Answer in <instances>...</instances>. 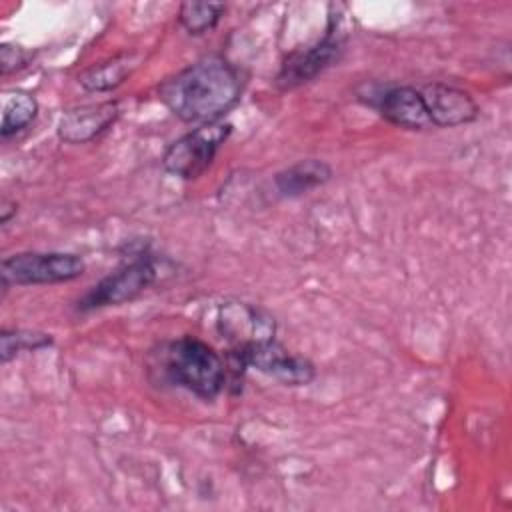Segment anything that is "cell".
<instances>
[{
  "instance_id": "7",
  "label": "cell",
  "mask_w": 512,
  "mask_h": 512,
  "mask_svg": "<svg viewBox=\"0 0 512 512\" xmlns=\"http://www.w3.org/2000/svg\"><path fill=\"white\" fill-rule=\"evenodd\" d=\"M342 50H344V42L334 34V30H328L322 40L306 48H296L284 58L274 78V86L282 92H288L308 84L326 68H330L334 62H338V58L342 56Z\"/></svg>"
},
{
  "instance_id": "1",
  "label": "cell",
  "mask_w": 512,
  "mask_h": 512,
  "mask_svg": "<svg viewBox=\"0 0 512 512\" xmlns=\"http://www.w3.org/2000/svg\"><path fill=\"white\" fill-rule=\"evenodd\" d=\"M244 90L240 70L224 56L210 54L182 68L158 86L162 104L186 124L218 122Z\"/></svg>"
},
{
  "instance_id": "13",
  "label": "cell",
  "mask_w": 512,
  "mask_h": 512,
  "mask_svg": "<svg viewBox=\"0 0 512 512\" xmlns=\"http://www.w3.org/2000/svg\"><path fill=\"white\" fill-rule=\"evenodd\" d=\"M138 58L134 54H118L100 64L90 66L78 76V82L88 92H108L120 86L136 68Z\"/></svg>"
},
{
  "instance_id": "11",
  "label": "cell",
  "mask_w": 512,
  "mask_h": 512,
  "mask_svg": "<svg viewBox=\"0 0 512 512\" xmlns=\"http://www.w3.org/2000/svg\"><path fill=\"white\" fill-rule=\"evenodd\" d=\"M218 330L226 340L232 342V346H238L274 338L276 326L274 318L256 306L244 302H226L220 308Z\"/></svg>"
},
{
  "instance_id": "3",
  "label": "cell",
  "mask_w": 512,
  "mask_h": 512,
  "mask_svg": "<svg viewBox=\"0 0 512 512\" xmlns=\"http://www.w3.org/2000/svg\"><path fill=\"white\" fill-rule=\"evenodd\" d=\"M224 362L226 378L228 374L234 378L232 384H238V378H242L246 368H256L284 386H306L316 378V368L308 358L292 354L274 338L232 346L226 352Z\"/></svg>"
},
{
  "instance_id": "16",
  "label": "cell",
  "mask_w": 512,
  "mask_h": 512,
  "mask_svg": "<svg viewBox=\"0 0 512 512\" xmlns=\"http://www.w3.org/2000/svg\"><path fill=\"white\" fill-rule=\"evenodd\" d=\"M52 346V336L46 332H38V330H22V328H14L8 330L4 328L0 332V360L2 364L10 362L12 358H16L22 352H34V350H42Z\"/></svg>"
},
{
  "instance_id": "4",
  "label": "cell",
  "mask_w": 512,
  "mask_h": 512,
  "mask_svg": "<svg viewBox=\"0 0 512 512\" xmlns=\"http://www.w3.org/2000/svg\"><path fill=\"white\" fill-rule=\"evenodd\" d=\"M232 134L230 122L202 124L178 140H174L162 154V166L168 174L182 180L200 178L214 162L218 150Z\"/></svg>"
},
{
  "instance_id": "12",
  "label": "cell",
  "mask_w": 512,
  "mask_h": 512,
  "mask_svg": "<svg viewBox=\"0 0 512 512\" xmlns=\"http://www.w3.org/2000/svg\"><path fill=\"white\" fill-rule=\"evenodd\" d=\"M332 178V168L320 158H304L274 176V186L280 196L296 198L314 188L324 186Z\"/></svg>"
},
{
  "instance_id": "9",
  "label": "cell",
  "mask_w": 512,
  "mask_h": 512,
  "mask_svg": "<svg viewBox=\"0 0 512 512\" xmlns=\"http://www.w3.org/2000/svg\"><path fill=\"white\" fill-rule=\"evenodd\" d=\"M420 94L432 126L454 128L476 120L480 108L470 92L446 84V82H428L420 86Z\"/></svg>"
},
{
  "instance_id": "17",
  "label": "cell",
  "mask_w": 512,
  "mask_h": 512,
  "mask_svg": "<svg viewBox=\"0 0 512 512\" xmlns=\"http://www.w3.org/2000/svg\"><path fill=\"white\" fill-rule=\"evenodd\" d=\"M28 60V54L24 48L14 44H2L0 48V72L6 76L18 68H22Z\"/></svg>"
},
{
  "instance_id": "2",
  "label": "cell",
  "mask_w": 512,
  "mask_h": 512,
  "mask_svg": "<svg viewBox=\"0 0 512 512\" xmlns=\"http://www.w3.org/2000/svg\"><path fill=\"white\" fill-rule=\"evenodd\" d=\"M154 368L172 386L186 388L202 400H214L226 386V362L204 340L182 336L160 346Z\"/></svg>"
},
{
  "instance_id": "8",
  "label": "cell",
  "mask_w": 512,
  "mask_h": 512,
  "mask_svg": "<svg viewBox=\"0 0 512 512\" xmlns=\"http://www.w3.org/2000/svg\"><path fill=\"white\" fill-rule=\"evenodd\" d=\"M368 106H372L388 124L404 130L430 128V118L420 94L414 86H378L368 88V94H360Z\"/></svg>"
},
{
  "instance_id": "6",
  "label": "cell",
  "mask_w": 512,
  "mask_h": 512,
  "mask_svg": "<svg viewBox=\"0 0 512 512\" xmlns=\"http://www.w3.org/2000/svg\"><path fill=\"white\" fill-rule=\"evenodd\" d=\"M158 278V268L150 256L138 254L122 264L100 282H96L80 300L78 310H96L106 306H120L136 300Z\"/></svg>"
},
{
  "instance_id": "15",
  "label": "cell",
  "mask_w": 512,
  "mask_h": 512,
  "mask_svg": "<svg viewBox=\"0 0 512 512\" xmlns=\"http://www.w3.org/2000/svg\"><path fill=\"white\" fill-rule=\"evenodd\" d=\"M224 12L226 6L220 2H182L178 20L190 36H202L220 22Z\"/></svg>"
},
{
  "instance_id": "14",
  "label": "cell",
  "mask_w": 512,
  "mask_h": 512,
  "mask_svg": "<svg viewBox=\"0 0 512 512\" xmlns=\"http://www.w3.org/2000/svg\"><path fill=\"white\" fill-rule=\"evenodd\" d=\"M36 114H38V102L30 92L16 90L6 94L2 104V124H0L2 140H8L10 136L28 128L34 122Z\"/></svg>"
},
{
  "instance_id": "5",
  "label": "cell",
  "mask_w": 512,
  "mask_h": 512,
  "mask_svg": "<svg viewBox=\"0 0 512 512\" xmlns=\"http://www.w3.org/2000/svg\"><path fill=\"white\" fill-rule=\"evenodd\" d=\"M86 262L78 254L68 252H18L6 256L0 264L4 290L8 286L60 284L80 278Z\"/></svg>"
},
{
  "instance_id": "10",
  "label": "cell",
  "mask_w": 512,
  "mask_h": 512,
  "mask_svg": "<svg viewBox=\"0 0 512 512\" xmlns=\"http://www.w3.org/2000/svg\"><path fill=\"white\" fill-rule=\"evenodd\" d=\"M120 116L116 100L82 104L66 110L58 120V138L66 144H86L106 132Z\"/></svg>"
},
{
  "instance_id": "18",
  "label": "cell",
  "mask_w": 512,
  "mask_h": 512,
  "mask_svg": "<svg viewBox=\"0 0 512 512\" xmlns=\"http://www.w3.org/2000/svg\"><path fill=\"white\" fill-rule=\"evenodd\" d=\"M12 214H16V202H8V200L4 198V200H2V208H0V222L6 224Z\"/></svg>"
}]
</instances>
